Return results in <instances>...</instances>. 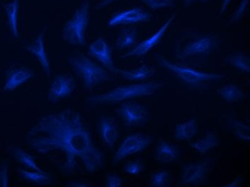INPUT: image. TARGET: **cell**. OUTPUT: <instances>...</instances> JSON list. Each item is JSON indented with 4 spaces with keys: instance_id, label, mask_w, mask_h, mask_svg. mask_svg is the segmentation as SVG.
<instances>
[{
    "instance_id": "83f0119b",
    "label": "cell",
    "mask_w": 250,
    "mask_h": 187,
    "mask_svg": "<svg viewBox=\"0 0 250 187\" xmlns=\"http://www.w3.org/2000/svg\"><path fill=\"white\" fill-rule=\"evenodd\" d=\"M170 182V174L166 170L158 171L151 177V185L153 187H166Z\"/></svg>"
},
{
    "instance_id": "8fae6325",
    "label": "cell",
    "mask_w": 250,
    "mask_h": 187,
    "mask_svg": "<svg viewBox=\"0 0 250 187\" xmlns=\"http://www.w3.org/2000/svg\"><path fill=\"white\" fill-rule=\"evenodd\" d=\"M118 115L127 126H137L148 120V109L138 103L126 102L119 108Z\"/></svg>"
},
{
    "instance_id": "9c48e42d",
    "label": "cell",
    "mask_w": 250,
    "mask_h": 187,
    "mask_svg": "<svg viewBox=\"0 0 250 187\" xmlns=\"http://www.w3.org/2000/svg\"><path fill=\"white\" fill-rule=\"evenodd\" d=\"M177 12L173 13L169 19L165 22L164 24L158 29L156 33H154L150 37L147 38L146 40L142 41L140 43L137 44L134 48H132L129 52L123 55V58H131L135 57L139 58L141 56H145L150 52L151 50L156 46L158 44L162 41L163 38L164 37L165 33L167 31L170 25L173 23L174 21L175 17H176Z\"/></svg>"
},
{
    "instance_id": "ba28073f",
    "label": "cell",
    "mask_w": 250,
    "mask_h": 187,
    "mask_svg": "<svg viewBox=\"0 0 250 187\" xmlns=\"http://www.w3.org/2000/svg\"><path fill=\"white\" fill-rule=\"evenodd\" d=\"M75 88V80L71 74H56L50 83L48 100L52 103H58L68 98L74 93Z\"/></svg>"
},
{
    "instance_id": "d6a6232c",
    "label": "cell",
    "mask_w": 250,
    "mask_h": 187,
    "mask_svg": "<svg viewBox=\"0 0 250 187\" xmlns=\"http://www.w3.org/2000/svg\"><path fill=\"white\" fill-rule=\"evenodd\" d=\"M122 185H123V180L118 175L109 174L106 176V187H120Z\"/></svg>"
},
{
    "instance_id": "ac0fdd59",
    "label": "cell",
    "mask_w": 250,
    "mask_h": 187,
    "mask_svg": "<svg viewBox=\"0 0 250 187\" xmlns=\"http://www.w3.org/2000/svg\"><path fill=\"white\" fill-rule=\"evenodd\" d=\"M180 150L178 147L161 140L158 143L155 152V159L163 164L173 162L179 157Z\"/></svg>"
},
{
    "instance_id": "1f68e13d",
    "label": "cell",
    "mask_w": 250,
    "mask_h": 187,
    "mask_svg": "<svg viewBox=\"0 0 250 187\" xmlns=\"http://www.w3.org/2000/svg\"><path fill=\"white\" fill-rule=\"evenodd\" d=\"M9 186V170L7 164H2L0 168V187Z\"/></svg>"
},
{
    "instance_id": "cb8c5ba5",
    "label": "cell",
    "mask_w": 250,
    "mask_h": 187,
    "mask_svg": "<svg viewBox=\"0 0 250 187\" xmlns=\"http://www.w3.org/2000/svg\"><path fill=\"white\" fill-rule=\"evenodd\" d=\"M19 174L24 180L39 185H46L51 181L50 174L43 171H30L21 169Z\"/></svg>"
},
{
    "instance_id": "7a4b0ae2",
    "label": "cell",
    "mask_w": 250,
    "mask_h": 187,
    "mask_svg": "<svg viewBox=\"0 0 250 187\" xmlns=\"http://www.w3.org/2000/svg\"><path fill=\"white\" fill-rule=\"evenodd\" d=\"M163 86V83L156 82L123 85L106 93L88 97L86 101L91 107L118 104L129 100L155 94Z\"/></svg>"
},
{
    "instance_id": "4dcf8cb0",
    "label": "cell",
    "mask_w": 250,
    "mask_h": 187,
    "mask_svg": "<svg viewBox=\"0 0 250 187\" xmlns=\"http://www.w3.org/2000/svg\"><path fill=\"white\" fill-rule=\"evenodd\" d=\"M250 0H241L232 15V21H238L243 18L249 8Z\"/></svg>"
},
{
    "instance_id": "e0dca14e",
    "label": "cell",
    "mask_w": 250,
    "mask_h": 187,
    "mask_svg": "<svg viewBox=\"0 0 250 187\" xmlns=\"http://www.w3.org/2000/svg\"><path fill=\"white\" fill-rule=\"evenodd\" d=\"M112 72L130 82H142L150 78L151 76L153 74V69L152 67L147 65H143L131 70H122L115 67Z\"/></svg>"
},
{
    "instance_id": "2e32d148",
    "label": "cell",
    "mask_w": 250,
    "mask_h": 187,
    "mask_svg": "<svg viewBox=\"0 0 250 187\" xmlns=\"http://www.w3.org/2000/svg\"><path fill=\"white\" fill-rule=\"evenodd\" d=\"M45 33V28L38 35L30 45H27L26 50L36 58L45 74L49 76L50 64L48 54L45 50V40H44Z\"/></svg>"
},
{
    "instance_id": "8d00e7d4",
    "label": "cell",
    "mask_w": 250,
    "mask_h": 187,
    "mask_svg": "<svg viewBox=\"0 0 250 187\" xmlns=\"http://www.w3.org/2000/svg\"><path fill=\"white\" fill-rule=\"evenodd\" d=\"M183 3H184L185 5L187 6H190L192 4H195V3L198 2H207V1H209V0H182Z\"/></svg>"
},
{
    "instance_id": "44dd1931",
    "label": "cell",
    "mask_w": 250,
    "mask_h": 187,
    "mask_svg": "<svg viewBox=\"0 0 250 187\" xmlns=\"http://www.w3.org/2000/svg\"><path fill=\"white\" fill-rule=\"evenodd\" d=\"M197 133V121L196 119H191L186 123L177 125L174 137L178 141H189Z\"/></svg>"
},
{
    "instance_id": "d590c367",
    "label": "cell",
    "mask_w": 250,
    "mask_h": 187,
    "mask_svg": "<svg viewBox=\"0 0 250 187\" xmlns=\"http://www.w3.org/2000/svg\"><path fill=\"white\" fill-rule=\"evenodd\" d=\"M241 183H242V179L239 177L235 178L232 182H229V183L227 184L226 185H224V187H238L240 186Z\"/></svg>"
},
{
    "instance_id": "f546056e",
    "label": "cell",
    "mask_w": 250,
    "mask_h": 187,
    "mask_svg": "<svg viewBox=\"0 0 250 187\" xmlns=\"http://www.w3.org/2000/svg\"><path fill=\"white\" fill-rule=\"evenodd\" d=\"M143 170V164L140 161L136 160L128 161L124 166L125 172L132 176H138Z\"/></svg>"
},
{
    "instance_id": "4fadbf2b",
    "label": "cell",
    "mask_w": 250,
    "mask_h": 187,
    "mask_svg": "<svg viewBox=\"0 0 250 187\" xmlns=\"http://www.w3.org/2000/svg\"><path fill=\"white\" fill-rule=\"evenodd\" d=\"M88 53L106 69L112 71L115 68L112 49L104 38H98L93 41L88 45Z\"/></svg>"
},
{
    "instance_id": "d6986e66",
    "label": "cell",
    "mask_w": 250,
    "mask_h": 187,
    "mask_svg": "<svg viewBox=\"0 0 250 187\" xmlns=\"http://www.w3.org/2000/svg\"><path fill=\"white\" fill-rule=\"evenodd\" d=\"M138 40V32L134 26L124 27L120 30L115 42L117 50H125L132 48L137 45Z\"/></svg>"
},
{
    "instance_id": "277c9868",
    "label": "cell",
    "mask_w": 250,
    "mask_h": 187,
    "mask_svg": "<svg viewBox=\"0 0 250 187\" xmlns=\"http://www.w3.org/2000/svg\"><path fill=\"white\" fill-rule=\"evenodd\" d=\"M155 59L158 64L167 70L178 80L190 87L198 88L211 82L223 80L222 74L204 72L184 65L170 62L161 54H157Z\"/></svg>"
},
{
    "instance_id": "6da1fadb",
    "label": "cell",
    "mask_w": 250,
    "mask_h": 187,
    "mask_svg": "<svg viewBox=\"0 0 250 187\" xmlns=\"http://www.w3.org/2000/svg\"><path fill=\"white\" fill-rule=\"evenodd\" d=\"M26 141L40 154L62 153L61 171L64 175H72L81 167L93 174L104 163V156L94 144L83 117L73 108L40 118Z\"/></svg>"
},
{
    "instance_id": "52a82bcc",
    "label": "cell",
    "mask_w": 250,
    "mask_h": 187,
    "mask_svg": "<svg viewBox=\"0 0 250 187\" xmlns=\"http://www.w3.org/2000/svg\"><path fill=\"white\" fill-rule=\"evenodd\" d=\"M152 143V138L143 134L135 133L128 135L116 151L114 162H120L129 156L143 151L150 146Z\"/></svg>"
},
{
    "instance_id": "8992f818",
    "label": "cell",
    "mask_w": 250,
    "mask_h": 187,
    "mask_svg": "<svg viewBox=\"0 0 250 187\" xmlns=\"http://www.w3.org/2000/svg\"><path fill=\"white\" fill-rule=\"evenodd\" d=\"M219 45V39L213 34L201 35L191 39L180 51V59L204 56L213 52Z\"/></svg>"
},
{
    "instance_id": "ffe728a7",
    "label": "cell",
    "mask_w": 250,
    "mask_h": 187,
    "mask_svg": "<svg viewBox=\"0 0 250 187\" xmlns=\"http://www.w3.org/2000/svg\"><path fill=\"white\" fill-rule=\"evenodd\" d=\"M6 16H7V25L15 39L19 37L18 30V16H19L20 0H13L11 2L3 5Z\"/></svg>"
},
{
    "instance_id": "3957f363",
    "label": "cell",
    "mask_w": 250,
    "mask_h": 187,
    "mask_svg": "<svg viewBox=\"0 0 250 187\" xmlns=\"http://www.w3.org/2000/svg\"><path fill=\"white\" fill-rule=\"evenodd\" d=\"M67 62L83 83L85 89H94L108 80L109 73L105 68L86 55H71L67 59Z\"/></svg>"
},
{
    "instance_id": "836d02e7",
    "label": "cell",
    "mask_w": 250,
    "mask_h": 187,
    "mask_svg": "<svg viewBox=\"0 0 250 187\" xmlns=\"http://www.w3.org/2000/svg\"><path fill=\"white\" fill-rule=\"evenodd\" d=\"M115 1H117V0H102L99 4L95 6V9L97 10H102V9L110 5L111 4H112Z\"/></svg>"
},
{
    "instance_id": "603a6c76",
    "label": "cell",
    "mask_w": 250,
    "mask_h": 187,
    "mask_svg": "<svg viewBox=\"0 0 250 187\" xmlns=\"http://www.w3.org/2000/svg\"><path fill=\"white\" fill-rule=\"evenodd\" d=\"M12 156L15 161L32 171H42L39 166L36 164L34 158L19 147H15L12 149Z\"/></svg>"
},
{
    "instance_id": "9a60e30c",
    "label": "cell",
    "mask_w": 250,
    "mask_h": 187,
    "mask_svg": "<svg viewBox=\"0 0 250 187\" xmlns=\"http://www.w3.org/2000/svg\"><path fill=\"white\" fill-rule=\"evenodd\" d=\"M34 77V72L28 67L19 66L8 70L6 73L3 90L11 92Z\"/></svg>"
},
{
    "instance_id": "d4e9b609",
    "label": "cell",
    "mask_w": 250,
    "mask_h": 187,
    "mask_svg": "<svg viewBox=\"0 0 250 187\" xmlns=\"http://www.w3.org/2000/svg\"><path fill=\"white\" fill-rule=\"evenodd\" d=\"M225 62L242 72L249 74L250 72V58L247 55L236 54L225 58Z\"/></svg>"
},
{
    "instance_id": "30bf717a",
    "label": "cell",
    "mask_w": 250,
    "mask_h": 187,
    "mask_svg": "<svg viewBox=\"0 0 250 187\" xmlns=\"http://www.w3.org/2000/svg\"><path fill=\"white\" fill-rule=\"evenodd\" d=\"M152 18V14L146 10L134 7L114 14L108 22V25L115 27L119 25H135L142 22H150Z\"/></svg>"
},
{
    "instance_id": "7c38bea8",
    "label": "cell",
    "mask_w": 250,
    "mask_h": 187,
    "mask_svg": "<svg viewBox=\"0 0 250 187\" xmlns=\"http://www.w3.org/2000/svg\"><path fill=\"white\" fill-rule=\"evenodd\" d=\"M210 172L208 161L193 163L185 166L183 170L181 182L186 185H201L205 183Z\"/></svg>"
},
{
    "instance_id": "484cf974",
    "label": "cell",
    "mask_w": 250,
    "mask_h": 187,
    "mask_svg": "<svg viewBox=\"0 0 250 187\" xmlns=\"http://www.w3.org/2000/svg\"><path fill=\"white\" fill-rule=\"evenodd\" d=\"M219 94L223 100L228 103H237L244 98L243 91L234 84H229L221 88L219 91Z\"/></svg>"
},
{
    "instance_id": "f1b7e54d",
    "label": "cell",
    "mask_w": 250,
    "mask_h": 187,
    "mask_svg": "<svg viewBox=\"0 0 250 187\" xmlns=\"http://www.w3.org/2000/svg\"><path fill=\"white\" fill-rule=\"evenodd\" d=\"M150 10H161L174 7L175 0H139Z\"/></svg>"
},
{
    "instance_id": "74e56055",
    "label": "cell",
    "mask_w": 250,
    "mask_h": 187,
    "mask_svg": "<svg viewBox=\"0 0 250 187\" xmlns=\"http://www.w3.org/2000/svg\"><path fill=\"white\" fill-rule=\"evenodd\" d=\"M68 187H89V185L88 183H86V182H71V183L68 184Z\"/></svg>"
},
{
    "instance_id": "7402d4cb",
    "label": "cell",
    "mask_w": 250,
    "mask_h": 187,
    "mask_svg": "<svg viewBox=\"0 0 250 187\" xmlns=\"http://www.w3.org/2000/svg\"><path fill=\"white\" fill-rule=\"evenodd\" d=\"M220 144L219 137L215 133H208L203 139L190 144V147L201 154H206Z\"/></svg>"
},
{
    "instance_id": "4316f807",
    "label": "cell",
    "mask_w": 250,
    "mask_h": 187,
    "mask_svg": "<svg viewBox=\"0 0 250 187\" xmlns=\"http://www.w3.org/2000/svg\"><path fill=\"white\" fill-rule=\"evenodd\" d=\"M232 128L233 133L238 139L242 141H250V127L248 125L239 121H234Z\"/></svg>"
},
{
    "instance_id": "5b68a950",
    "label": "cell",
    "mask_w": 250,
    "mask_h": 187,
    "mask_svg": "<svg viewBox=\"0 0 250 187\" xmlns=\"http://www.w3.org/2000/svg\"><path fill=\"white\" fill-rule=\"evenodd\" d=\"M91 5L88 0L82 2L65 22L62 27V35L68 43L77 46L86 44V31L90 21Z\"/></svg>"
},
{
    "instance_id": "5bb4252c",
    "label": "cell",
    "mask_w": 250,
    "mask_h": 187,
    "mask_svg": "<svg viewBox=\"0 0 250 187\" xmlns=\"http://www.w3.org/2000/svg\"><path fill=\"white\" fill-rule=\"evenodd\" d=\"M98 128L104 144L109 148H113L120 136L115 118L112 116L102 117L99 121Z\"/></svg>"
},
{
    "instance_id": "e575fe53",
    "label": "cell",
    "mask_w": 250,
    "mask_h": 187,
    "mask_svg": "<svg viewBox=\"0 0 250 187\" xmlns=\"http://www.w3.org/2000/svg\"><path fill=\"white\" fill-rule=\"evenodd\" d=\"M232 0H222V4H221L220 15H223L227 11L229 6L231 4Z\"/></svg>"
}]
</instances>
